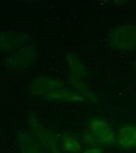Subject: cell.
<instances>
[{"instance_id":"obj_9","label":"cell","mask_w":136,"mask_h":153,"mask_svg":"<svg viewBox=\"0 0 136 153\" xmlns=\"http://www.w3.org/2000/svg\"><path fill=\"white\" fill-rule=\"evenodd\" d=\"M118 141L123 148L136 147V127L132 125H125L119 130Z\"/></svg>"},{"instance_id":"obj_3","label":"cell","mask_w":136,"mask_h":153,"mask_svg":"<svg viewBox=\"0 0 136 153\" xmlns=\"http://www.w3.org/2000/svg\"><path fill=\"white\" fill-rule=\"evenodd\" d=\"M112 44L122 51H132L136 48V24L126 23L114 29L111 34Z\"/></svg>"},{"instance_id":"obj_10","label":"cell","mask_w":136,"mask_h":153,"mask_svg":"<svg viewBox=\"0 0 136 153\" xmlns=\"http://www.w3.org/2000/svg\"><path fill=\"white\" fill-rule=\"evenodd\" d=\"M66 60H67V62H68V65L71 70L72 76H74V78H76V79H79L83 75H85V68H84V65L76 57V56L69 53L66 57Z\"/></svg>"},{"instance_id":"obj_7","label":"cell","mask_w":136,"mask_h":153,"mask_svg":"<svg viewBox=\"0 0 136 153\" xmlns=\"http://www.w3.org/2000/svg\"><path fill=\"white\" fill-rule=\"evenodd\" d=\"M16 143L21 153H49V150L41 146L31 133L19 130L16 134Z\"/></svg>"},{"instance_id":"obj_13","label":"cell","mask_w":136,"mask_h":153,"mask_svg":"<svg viewBox=\"0 0 136 153\" xmlns=\"http://www.w3.org/2000/svg\"><path fill=\"white\" fill-rule=\"evenodd\" d=\"M83 153H102V149L100 147H91L86 149Z\"/></svg>"},{"instance_id":"obj_4","label":"cell","mask_w":136,"mask_h":153,"mask_svg":"<svg viewBox=\"0 0 136 153\" xmlns=\"http://www.w3.org/2000/svg\"><path fill=\"white\" fill-rule=\"evenodd\" d=\"M29 128L31 131V134L40 143L41 146L48 149L52 153H61L58 150L56 137L51 131H49L47 128H45L38 122V120L33 113H31L29 117Z\"/></svg>"},{"instance_id":"obj_6","label":"cell","mask_w":136,"mask_h":153,"mask_svg":"<svg viewBox=\"0 0 136 153\" xmlns=\"http://www.w3.org/2000/svg\"><path fill=\"white\" fill-rule=\"evenodd\" d=\"M64 86H66V84L61 81L48 78V76H39L30 85V93L36 97L43 99L50 92Z\"/></svg>"},{"instance_id":"obj_1","label":"cell","mask_w":136,"mask_h":153,"mask_svg":"<svg viewBox=\"0 0 136 153\" xmlns=\"http://www.w3.org/2000/svg\"><path fill=\"white\" fill-rule=\"evenodd\" d=\"M83 139L87 144L96 147L100 144L114 145L115 140V132L113 128L102 120H92L85 132L83 134Z\"/></svg>"},{"instance_id":"obj_8","label":"cell","mask_w":136,"mask_h":153,"mask_svg":"<svg viewBox=\"0 0 136 153\" xmlns=\"http://www.w3.org/2000/svg\"><path fill=\"white\" fill-rule=\"evenodd\" d=\"M43 99L49 101H71V102H77V101H83L85 98L81 94H79L74 88L64 86V87L58 88L54 91H52V92H50Z\"/></svg>"},{"instance_id":"obj_12","label":"cell","mask_w":136,"mask_h":153,"mask_svg":"<svg viewBox=\"0 0 136 153\" xmlns=\"http://www.w3.org/2000/svg\"><path fill=\"white\" fill-rule=\"evenodd\" d=\"M64 150L71 153H78L81 149V145L78 142V140L71 137L64 138Z\"/></svg>"},{"instance_id":"obj_2","label":"cell","mask_w":136,"mask_h":153,"mask_svg":"<svg viewBox=\"0 0 136 153\" xmlns=\"http://www.w3.org/2000/svg\"><path fill=\"white\" fill-rule=\"evenodd\" d=\"M33 29L3 30L0 36L1 50L3 52H14L26 46L25 44L33 37Z\"/></svg>"},{"instance_id":"obj_11","label":"cell","mask_w":136,"mask_h":153,"mask_svg":"<svg viewBox=\"0 0 136 153\" xmlns=\"http://www.w3.org/2000/svg\"><path fill=\"white\" fill-rule=\"evenodd\" d=\"M70 82L72 83V85H73L74 89L77 91L79 94L82 95L84 98H88V99H90L92 101H95L94 100L95 96L92 93V91H91L90 89L88 88V86L86 85V84H84L82 81L79 80V79L74 78V76H71Z\"/></svg>"},{"instance_id":"obj_5","label":"cell","mask_w":136,"mask_h":153,"mask_svg":"<svg viewBox=\"0 0 136 153\" xmlns=\"http://www.w3.org/2000/svg\"><path fill=\"white\" fill-rule=\"evenodd\" d=\"M37 56V51L34 45L30 44L19 50L10 53L7 57L5 65L10 68H22L28 66Z\"/></svg>"}]
</instances>
